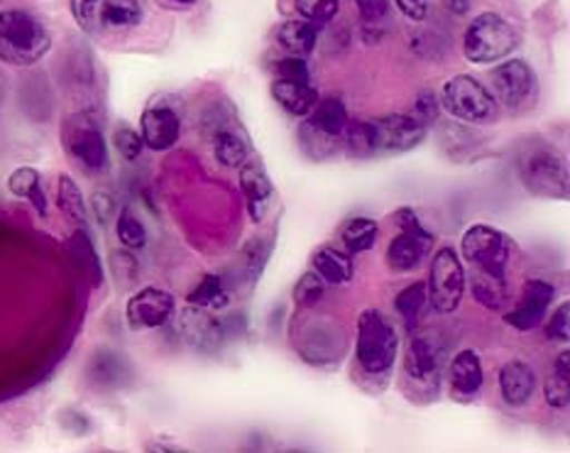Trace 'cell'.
<instances>
[{"instance_id": "34", "label": "cell", "mask_w": 570, "mask_h": 453, "mask_svg": "<svg viewBox=\"0 0 570 453\" xmlns=\"http://www.w3.org/2000/svg\"><path fill=\"white\" fill-rule=\"evenodd\" d=\"M71 250H73V255H77L79 265H83L86 269H89L94 287H101L104 267H101V260H98L96 248H94V243L89 238V230L79 228L77 233H73V236H71Z\"/></svg>"}, {"instance_id": "18", "label": "cell", "mask_w": 570, "mask_h": 453, "mask_svg": "<svg viewBox=\"0 0 570 453\" xmlns=\"http://www.w3.org/2000/svg\"><path fill=\"white\" fill-rule=\"evenodd\" d=\"M181 336L187 338L191 348L198 351H214L220 346L223 341V326L216 322L214 316L208 314V309H202V306H187L181 314Z\"/></svg>"}, {"instance_id": "48", "label": "cell", "mask_w": 570, "mask_h": 453, "mask_svg": "<svg viewBox=\"0 0 570 453\" xmlns=\"http://www.w3.org/2000/svg\"><path fill=\"white\" fill-rule=\"evenodd\" d=\"M392 218L396 220V226H400V230H412V233H429V230L424 228V224H421V218L416 216L414 208H409V206L400 208V211H396Z\"/></svg>"}, {"instance_id": "4", "label": "cell", "mask_w": 570, "mask_h": 453, "mask_svg": "<svg viewBox=\"0 0 570 453\" xmlns=\"http://www.w3.org/2000/svg\"><path fill=\"white\" fill-rule=\"evenodd\" d=\"M517 169L529 194L551 201L568 199V165L553 145L527 147Z\"/></svg>"}, {"instance_id": "45", "label": "cell", "mask_w": 570, "mask_h": 453, "mask_svg": "<svg viewBox=\"0 0 570 453\" xmlns=\"http://www.w3.org/2000/svg\"><path fill=\"white\" fill-rule=\"evenodd\" d=\"M277 77L294 79V81H312V73H308L306 59L289 57V55L277 61Z\"/></svg>"}, {"instance_id": "9", "label": "cell", "mask_w": 570, "mask_h": 453, "mask_svg": "<svg viewBox=\"0 0 570 453\" xmlns=\"http://www.w3.org/2000/svg\"><path fill=\"white\" fill-rule=\"evenodd\" d=\"M429 304L439 314H453L463 302L465 294V265L463 257L458 255L451 245H443L439 253L431 257L429 269Z\"/></svg>"}, {"instance_id": "32", "label": "cell", "mask_w": 570, "mask_h": 453, "mask_svg": "<svg viewBox=\"0 0 570 453\" xmlns=\"http://www.w3.org/2000/svg\"><path fill=\"white\" fill-rule=\"evenodd\" d=\"M341 138L353 157H373L377 155V130L370 120H348Z\"/></svg>"}, {"instance_id": "23", "label": "cell", "mask_w": 570, "mask_h": 453, "mask_svg": "<svg viewBox=\"0 0 570 453\" xmlns=\"http://www.w3.org/2000/svg\"><path fill=\"white\" fill-rule=\"evenodd\" d=\"M314 273L326 279V285H348L353 279V260L348 253H343L333 245H321L312 253Z\"/></svg>"}, {"instance_id": "26", "label": "cell", "mask_w": 570, "mask_h": 453, "mask_svg": "<svg viewBox=\"0 0 570 453\" xmlns=\"http://www.w3.org/2000/svg\"><path fill=\"white\" fill-rule=\"evenodd\" d=\"M214 155L218 159V165L238 169L247 163V157H250V145H247V140L238 130L218 128V132L214 135Z\"/></svg>"}, {"instance_id": "10", "label": "cell", "mask_w": 570, "mask_h": 453, "mask_svg": "<svg viewBox=\"0 0 570 453\" xmlns=\"http://www.w3.org/2000/svg\"><path fill=\"white\" fill-rule=\"evenodd\" d=\"M494 101L510 110L531 104L537 93V77L524 59H502L498 69L490 71Z\"/></svg>"}, {"instance_id": "51", "label": "cell", "mask_w": 570, "mask_h": 453, "mask_svg": "<svg viewBox=\"0 0 570 453\" xmlns=\"http://www.w3.org/2000/svg\"><path fill=\"white\" fill-rule=\"evenodd\" d=\"M445 6H449V10L455 12V16H465L470 10V0H445Z\"/></svg>"}, {"instance_id": "16", "label": "cell", "mask_w": 570, "mask_h": 453, "mask_svg": "<svg viewBox=\"0 0 570 453\" xmlns=\"http://www.w3.org/2000/svg\"><path fill=\"white\" fill-rule=\"evenodd\" d=\"M431 248H433L431 233L400 230V236H394L392 243L387 245V265L396 275L414 273V269L426 260Z\"/></svg>"}, {"instance_id": "52", "label": "cell", "mask_w": 570, "mask_h": 453, "mask_svg": "<svg viewBox=\"0 0 570 453\" xmlns=\"http://www.w3.org/2000/svg\"><path fill=\"white\" fill-rule=\"evenodd\" d=\"M3 93H6V73L0 71V101H3Z\"/></svg>"}, {"instance_id": "35", "label": "cell", "mask_w": 570, "mask_h": 453, "mask_svg": "<svg viewBox=\"0 0 570 453\" xmlns=\"http://www.w3.org/2000/svg\"><path fill=\"white\" fill-rule=\"evenodd\" d=\"M116 233H118V240L126 245L128 250H140L145 248L147 243V230L142 226V220L135 216L130 208H122L116 218Z\"/></svg>"}, {"instance_id": "7", "label": "cell", "mask_w": 570, "mask_h": 453, "mask_svg": "<svg viewBox=\"0 0 570 453\" xmlns=\"http://www.w3.org/2000/svg\"><path fill=\"white\" fill-rule=\"evenodd\" d=\"M441 108L461 122L482 126L498 116V101L490 89L468 73H458L441 86Z\"/></svg>"}, {"instance_id": "41", "label": "cell", "mask_w": 570, "mask_h": 453, "mask_svg": "<svg viewBox=\"0 0 570 453\" xmlns=\"http://www.w3.org/2000/svg\"><path fill=\"white\" fill-rule=\"evenodd\" d=\"M543 397H547L549 407L553 410H566L570 404V380L561 375H551L543 385Z\"/></svg>"}, {"instance_id": "50", "label": "cell", "mask_w": 570, "mask_h": 453, "mask_svg": "<svg viewBox=\"0 0 570 453\" xmlns=\"http://www.w3.org/2000/svg\"><path fill=\"white\" fill-rule=\"evenodd\" d=\"M159 6H165V8H169V10H184V8H191V6H196L198 0H157Z\"/></svg>"}, {"instance_id": "43", "label": "cell", "mask_w": 570, "mask_h": 453, "mask_svg": "<svg viewBox=\"0 0 570 453\" xmlns=\"http://www.w3.org/2000/svg\"><path fill=\"white\" fill-rule=\"evenodd\" d=\"M91 211L98 220V226H108L110 220L118 216V204H116V196L108 194V191H96L91 196Z\"/></svg>"}, {"instance_id": "40", "label": "cell", "mask_w": 570, "mask_h": 453, "mask_svg": "<svg viewBox=\"0 0 570 453\" xmlns=\"http://www.w3.org/2000/svg\"><path fill=\"white\" fill-rule=\"evenodd\" d=\"M69 3H71V16L83 32L94 35L98 28H101L98 10H101L104 0H69Z\"/></svg>"}, {"instance_id": "31", "label": "cell", "mask_w": 570, "mask_h": 453, "mask_svg": "<svg viewBox=\"0 0 570 453\" xmlns=\"http://www.w3.org/2000/svg\"><path fill=\"white\" fill-rule=\"evenodd\" d=\"M426 304H429L426 282H412V285H406L394 297V309L404 318L406 328H416L421 314L426 309Z\"/></svg>"}, {"instance_id": "19", "label": "cell", "mask_w": 570, "mask_h": 453, "mask_svg": "<svg viewBox=\"0 0 570 453\" xmlns=\"http://www.w3.org/2000/svg\"><path fill=\"white\" fill-rule=\"evenodd\" d=\"M537 373L524 361H507L500 367V392L510 407H524L534 397Z\"/></svg>"}, {"instance_id": "29", "label": "cell", "mask_w": 570, "mask_h": 453, "mask_svg": "<svg viewBox=\"0 0 570 453\" xmlns=\"http://www.w3.org/2000/svg\"><path fill=\"white\" fill-rule=\"evenodd\" d=\"M57 204L61 208V214L69 216L79 228L89 226V206H86V199L81 189L77 187V181L69 175H61L57 181Z\"/></svg>"}, {"instance_id": "14", "label": "cell", "mask_w": 570, "mask_h": 453, "mask_svg": "<svg viewBox=\"0 0 570 453\" xmlns=\"http://www.w3.org/2000/svg\"><path fill=\"white\" fill-rule=\"evenodd\" d=\"M375 122L377 130V150L380 152H409L426 140L429 128L414 116L392 114Z\"/></svg>"}, {"instance_id": "38", "label": "cell", "mask_w": 570, "mask_h": 453, "mask_svg": "<svg viewBox=\"0 0 570 453\" xmlns=\"http://www.w3.org/2000/svg\"><path fill=\"white\" fill-rule=\"evenodd\" d=\"M110 269H114V277L122 287H132L140 275L138 260H135V255L128 250L110 253Z\"/></svg>"}, {"instance_id": "36", "label": "cell", "mask_w": 570, "mask_h": 453, "mask_svg": "<svg viewBox=\"0 0 570 453\" xmlns=\"http://www.w3.org/2000/svg\"><path fill=\"white\" fill-rule=\"evenodd\" d=\"M324 294H326V279L318 273H314V269H308V273H304L299 279H296V285L292 289V299L296 306H304L306 309V306H314L324 299Z\"/></svg>"}, {"instance_id": "21", "label": "cell", "mask_w": 570, "mask_h": 453, "mask_svg": "<svg viewBox=\"0 0 570 453\" xmlns=\"http://www.w3.org/2000/svg\"><path fill=\"white\" fill-rule=\"evenodd\" d=\"M465 287H470L478 304L488 306L492 312L504 309L510 304V279L502 275H490V273H478V269H465Z\"/></svg>"}, {"instance_id": "47", "label": "cell", "mask_w": 570, "mask_h": 453, "mask_svg": "<svg viewBox=\"0 0 570 453\" xmlns=\"http://www.w3.org/2000/svg\"><path fill=\"white\" fill-rule=\"evenodd\" d=\"M396 8L402 10V16L414 20V22H424L429 18L431 10V0H394Z\"/></svg>"}, {"instance_id": "17", "label": "cell", "mask_w": 570, "mask_h": 453, "mask_svg": "<svg viewBox=\"0 0 570 453\" xmlns=\"http://www.w3.org/2000/svg\"><path fill=\"white\" fill-rule=\"evenodd\" d=\"M449 383H451V397L458 402H470L478 397V392L485 383V373H482V361L475 351H461L453 355L449 363Z\"/></svg>"}, {"instance_id": "49", "label": "cell", "mask_w": 570, "mask_h": 453, "mask_svg": "<svg viewBox=\"0 0 570 453\" xmlns=\"http://www.w3.org/2000/svg\"><path fill=\"white\" fill-rule=\"evenodd\" d=\"M553 373L561 375V377H568L570 380V353L563 351L559 358H556V365H553Z\"/></svg>"}, {"instance_id": "22", "label": "cell", "mask_w": 570, "mask_h": 453, "mask_svg": "<svg viewBox=\"0 0 570 453\" xmlns=\"http://www.w3.org/2000/svg\"><path fill=\"white\" fill-rule=\"evenodd\" d=\"M277 42L289 57L306 59L316 49L318 42V24L304 18L287 20L277 28Z\"/></svg>"}, {"instance_id": "8", "label": "cell", "mask_w": 570, "mask_h": 453, "mask_svg": "<svg viewBox=\"0 0 570 453\" xmlns=\"http://www.w3.org/2000/svg\"><path fill=\"white\" fill-rule=\"evenodd\" d=\"M461 257L470 269L507 277L512 257V240L507 233L488 224H473L461 238Z\"/></svg>"}, {"instance_id": "28", "label": "cell", "mask_w": 570, "mask_h": 453, "mask_svg": "<svg viewBox=\"0 0 570 453\" xmlns=\"http://www.w3.org/2000/svg\"><path fill=\"white\" fill-rule=\"evenodd\" d=\"M230 302V292L220 275L208 273L196 282V287L187 294V304L202 306V309H226Z\"/></svg>"}, {"instance_id": "6", "label": "cell", "mask_w": 570, "mask_h": 453, "mask_svg": "<svg viewBox=\"0 0 570 453\" xmlns=\"http://www.w3.org/2000/svg\"><path fill=\"white\" fill-rule=\"evenodd\" d=\"M519 45L517 30L498 12H480L468 24L463 37V55L473 65H498L510 57Z\"/></svg>"}, {"instance_id": "15", "label": "cell", "mask_w": 570, "mask_h": 453, "mask_svg": "<svg viewBox=\"0 0 570 453\" xmlns=\"http://www.w3.org/2000/svg\"><path fill=\"white\" fill-rule=\"evenodd\" d=\"M140 135L145 147L155 152H165L175 147L181 135V118L169 106H150L140 116Z\"/></svg>"}, {"instance_id": "24", "label": "cell", "mask_w": 570, "mask_h": 453, "mask_svg": "<svg viewBox=\"0 0 570 453\" xmlns=\"http://www.w3.org/2000/svg\"><path fill=\"white\" fill-rule=\"evenodd\" d=\"M8 189L12 196H18V199H28L37 214L47 216V196L42 189L40 171L35 167H18L12 171L8 177Z\"/></svg>"}, {"instance_id": "37", "label": "cell", "mask_w": 570, "mask_h": 453, "mask_svg": "<svg viewBox=\"0 0 570 453\" xmlns=\"http://www.w3.org/2000/svg\"><path fill=\"white\" fill-rule=\"evenodd\" d=\"M294 8L308 22L324 24L338 16V0H294Z\"/></svg>"}, {"instance_id": "1", "label": "cell", "mask_w": 570, "mask_h": 453, "mask_svg": "<svg viewBox=\"0 0 570 453\" xmlns=\"http://www.w3.org/2000/svg\"><path fill=\"white\" fill-rule=\"evenodd\" d=\"M449 363V348L433 331H421L409 338L402 358V387L414 404H431L441 395V383Z\"/></svg>"}, {"instance_id": "46", "label": "cell", "mask_w": 570, "mask_h": 453, "mask_svg": "<svg viewBox=\"0 0 570 453\" xmlns=\"http://www.w3.org/2000/svg\"><path fill=\"white\" fill-rule=\"evenodd\" d=\"M355 3L365 20V28H375L390 12V0H355Z\"/></svg>"}, {"instance_id": "39", "label": "cell", "mask_w": 570, "mask_h": 453, "mask_svg": "<svg viewBox=\"0 0 570 453\" xmlns=\"http://www.w3.org/2000/svg\"><path fill=\"white\" fill-rule=\"evenodd\" d=\"M114 147L118 150V155L126 159V163H135L145 150L142 135L138 130H132L130 126H120L114 132Z\"/></svg>"}, {"instance_id": "20", "label": "cell", "mask_w": 570, "mask_h": 453, "mask_svg": "<svg viewBox=\"0 0 570 453\" xmlns=\"http://www.w3.org/2000/svg\"><path fill=\"white\" fill-rule=\"evenodd\" d=\"M272 98H275L289 116L306 118L318 104V91L314 89L312 81H294L277 77L272 81Z\"/></svg>"}, {"instance_id": "25", "label": "cell", "mask_w": 570, "mask_h": 453, "mask_svg": "<svg viewBox=\"0 0 570 453\" xmlns=\"http://www.w3.org/2000/svg\"><path fill=\"white\" fill-rule=\"evenodd\" d=\"M98 18H101V28L132 30L142 22V6L138 0H104Z\"/></svg>"}, {"instance_id": "13", "label": "cell", "mask_w": 570, "mask_h": 453, "mask_svg": "<svg viewBox=\"0 0 570 453\" xmlns=\"http://www.w3.org/2000/svg\"><path fill=\"white\" fill-rule=\"evenodd\" d=\"M240 169V191L245 196L247 214H250L253 224H265L277 206L275 184H272L263 165L245 163Z\"/></svg>"}, {"instance_id": "30", "label": "cell", "mask_w": 570, "mask_h": 453, "mask_svg": "<svg viewBox=\"0 0 570 453\" xmlns=\"http://www.w3.org/2000/svg\"><path fill=\"white\" fill-rule=\"evenodd\" d=\"M299 142H302V150L312 159H316V163H324V159H331L333 155L341 152V138H338V135H328V132L316 128L314 122H308V120L302 122Z\"/></svg>"}, {"instance_id": "11", "label": "cell", "mask_w": 570, "mask_h": 453, "mask_svg": "<svg viewBox=\"0 0 570 453\" xmlns=\"http://www.w3.org/2000/svg\"><path fill=\"white\" fill-rule=\"evenodd\" d=\"M175 309V294L159 287H142L126 304V322L132 331H153L169 324Z\"/></svg>"}, {"instance_id": "44", "label": "cell", "mask_w": 570, "mask_h": 453, "mask_svg": "<svg viewBox=\"0 0 570 453\" xmlns=\"http://www.w3.org/2000/svg\"><path fill=\"white\" fill-rule=\"evenodd\" d=\"M439 114H441V104H439L436 93H433V91H424V93L416 96L414 114H412V116H414L419 122H424V126L429 128L431 122L439 118Z\"/></svg>"}, {"instance_id": "3", "label": "cell", "mask_w": 570, "mask_h": 453, "mask_svg": "<svg viewBox=\"0 0 570 453\" xmlns=\"http://www.w3.org/2000/svg\"><path fill=\"white\" fill-rule=\"evenodd\" d=\"M49 47L52 35L45 22L30 10H0V61L10 67H32L40 61Z\"/></svg>"}, {"instance_id": "33", "label": "cell", "mask_w": 570, "mask_h": 453, "mask_svg": "<svg viewBox=\"0 0 570 453\" xmlns=\"http://www.w3.org/2000/svg\"><path fill=\"white\" fill-rule=\"evenodd\" d=\"M377 233H380L377 220L357 216V218H351L348 224L343 226L341 238H343V245L348 253H367V250H373Z\"/></svg>"}, {"instance_id": "27", "label": "cell", "mask_w": 570, "mask_h": 453, "mask_svg": "<svg viewBox=\"0 0 570 453\" xmlns=\"http://www.w3.org/2000/svg\"><path fill=\"white\" fill-rule=\"evenodd\" d=\"M308 122H314L316 128H321L328 135H343L345 126H348V108L341 101L338 96H326V98H318V104L314 106L312 114L306 116Z\"/></svg>"}, {"instance_id": "42", "label": "cell", "mask_w": 570, "mask_h": 453, "mask_svg": "<svg viewBox=\"0 0 570 453\" xmlns=\"http://www.w3.org/2000/svg\"><path fill=\"white\" fill-rule=\"evenodd\" d=\"M547 338L556 343H568L570 338V304L563 302L559 309H556L547 324Z\"/></svg>"}, {"instance_id": "2", "label": "cell", "mask_w": 570, "mask_h": 453, "mask_svg": "<svg viewBox=\"0 0 570 453\" xmlns=\"http://www.w3.org/2000/svg\"><path fill=\"white\" fill-rule=\"evenodd\" d=\"M396 353H400V336H396V328L387 314L380 309H365L357 318L355 334V361L363 375L375 380L382 387L394 371Z\"/></svg>"}, {"instance_id": "12", "label": "cell", "mask_w": 570, "mask_h": 453, "mask_svg": "<svg viewBox=\"0 0 570 453\" xmlns=\"http://www.w3.org/2000/svg\"><path fill=\"white\" fill-rule=\"evenodd\" d=\"M556 285L547 279H527L522 297L514 304L512 312L504 314V324L517 331H534L547 318L549 306L556 299Z\"/></svg>"}, {"instance_id": "5", "label": "cell", "mask_w": 570, "mask_h": 453, "mask_svg": "<svg viewBox=\"0 0 570 453\" xmlns=\"http://www.w3.org/2000/svg\"><path fill=\"white\" fill-rule=\"evenodd\" d=\"M61 145L83 175H104L110 167L106 135L91 114H71L61 122Z\"/></svg>"}]
</instances>
